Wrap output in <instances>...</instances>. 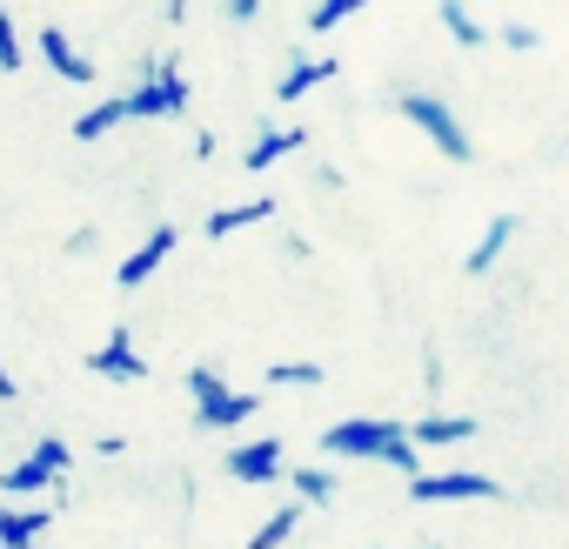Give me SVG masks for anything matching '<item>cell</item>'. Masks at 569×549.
Masks as SVG:
<instances>
[{
    "label": "cell",
    "instance_id": "cell-1",
    "mask_svg": "<svg viewBox=\"0 0 569 549\" xmlns=\"http://www.w3.org/2000/svg\"><path fill=\"white\" fill-rule=\"evenodd\" d=\"M188 101H194V88H188V74H181L174 54H148L141 74H134V88L121 94L128 121H174V114H188Z\"/></svg>",
    "mask_w": 569,
    "mask_h": 549
},
{
    "label": "cell",
    "instance_id": "cell-2",
    "mask_svg": "<svg viewBox=\"0 0 569 549\" xmlns=\"http://www.w3.org/2000/svg\"><path fill=\"white\" fill-rule=\"evenodd\" d=\"M396 108H402V121H409V128H422V134L436 141V154H442V161H476V141L462 134V121L449 114V101H436V94L409 88Z\"/></svg>",
    "mask_w": 569,
    "mask_h": 549
},
{
    "label": "cell",
    "instance_id": "cell-3",
    "mask_svg": "<svg viewBox=\"0 0 569 549\" xmlns=\"http://www.w3.org/2000/svg\"><path fill=\"white\" fill-rule=\"evenodd\" d=\"M402 429H409V422H389V416H349V422L322 429V449L342 456V462H382Z\"/></svg>",
    "mask_w": 569,
    "mask_h": 549
},
{
    "label": "cell",
    "instance_id": "cell-4",
    "mask_svg": "<svg viewBox=\"0 0 569 549\" xmlns=\"http://www.w3.org/2000/svg\"><path fill=\"white\" fill-rule=\"evenodd\" d=\"M409 502H502V482L476 469H442V476H416Z\"/></svg>",
    "mask_w": 569,
    "mask_h": 549
},
{
    "label": "cell",
    "instance_id": "cell-5",
    "mask_svg": "<svg viewBox=\"0 0 569 549\" xmlns=\"http://www.w3.org/2000/svg\"><path fill=\"white\" fill-rule=\"evenodd\" d=\"M88 376H108V382H141L148 376V356L134 349V329L128 322H114L101 336V349H88Z\"/></svg>",
    "mask_w": 569,
    "mask_h": 549
},
{
    "label": "cell",
    "instance_id": "cell-6",
    "mask_svg": "<svg viewBox=\"0 0 569 549\" xmlns=\"http://www.w3.org/2000/svg\"><path fill=\"white\" fill-rule=\"evenodd\" d=\"M174 248H181V228H174V221H154V228H148V241H141V248L114 268V289H121V296H134V289L148 282V274L174 254Z\"/></svg>",
    "mask_w": 569,
    "mask_h": 549
},
{
    "label": "cell",
    "instance_id": "cell-7",
    "mask_svg": "<svg viewBox=\"0 0 569 549\" xmlns=\"http://www.w3.org/2000/svg\"><path fill=\"white\" fill-rule=\"evenodd\" d=\"M221 469L234 476V482H281V442L274 436H261V442H234L228 456H221Z\"/></svg>",
    "mask_w": 569,
    "mask_h": 549
},
{
    "label": "cell",
    "instance_id": "cell-8",
    "mask_svg": "<svg viewBox=\"0 0 569 549\" xmlns=\"http://www.w3.org/2000/svg\"><path fill=\"white\" fill-rule=\"evenodd\" d=\"M48 522H54L48 502H0V549H34Z\"/></svg>",
    "mask_w": 569,
    "mask_h": 549
},
{
    "label": "cell",
    "instance_id": "cell-9",
    "mask_svg": "<svg viewBox=\"0 0 569 549\" xmlns=\"http://www.w3.org/2000/svg\"><path fill=\"white\" fill-rule=\"evenodd\" d=\"M34 48H41V61H48L61 81H74V88H88V81H94V61H88V54H74L68 28H54V21H48V28L34 34Z\"/></svg>",
    "mask_w": 569,
    "mask_h": 549
},
{
    "label": "cell",
    "instance_id": "cell-10",
    "mask_svg": "<svg viewBox=\"0 0 569 549\" xmlns=\"http://www.w3.org/2000/svg\"><path fill=\"white\" fill-rule=\"evenodd\" d=\"M302 148H309V134H302V128H274V121H261V134L248 141L241 168H248V174H268L281 154H302Z\"/></svg>",
    "mask_w": 569,
    "mask_h": 549
},
{
    "label": "cell",
    "instance_id": "cell-11",
    "mask_svg": "<svg viewBox=\"0 0 569 549\" xmlns=\"http://www.w3.org/2000/svg\"><path fill=\"white\" fill-rule=\"evenodd\" d=\"M322 81H336V54H296L289 68H281V81H274V108H289V101H302L309 88H322Z\"/></svg>",
    "mask_w": 569,
    "mask_h": 549
},
{
    "label": "cell",
    "instance_id": "cell-12",
    "mask_svg": "<svg viewBox=\"0 0 569 549\" xmlns=\"http://www.w3.org/2000/svg\"><path fill=\"white\" fill-rule=\"evenodd\" d=\"M48 489H61V476H54L41 456H21L14 469H0V502H34V496H48Z\"/></svg>",
    "mask_w": 569,
    "mask_h": 549
},
{
    "label": "cell",
    "instance_id": "cell-13",
    "mask_svg": "<svg viewBox=\"0 0 569 549\" xmlns=\"http://www.w3.org/2000/svg\"><path fill=\"white\" fill-rule=\"evenodd\" d=\"M274 214V194H254V201H234V208H214L208 214V241H228V234H241V228H254V221H268Z\"/></svg>",
    "mask_w": 569,
    "mask_h": 549
},
{
    "label": "cell",
    "instance_id": "cell-14",
    "mask_svg": "<svg viewBox=\"0 0 569 549\" xmlns=\"http://www.w3.org/2000/svg\"><path fill=\"white\" fill-rule=\"evenodd\" d=\"M509 241H516V214H496V221H489V228H482V234L469 241L462 268H469V274H489V268L502 261V248H509Z\"/></svg>",
    "mask_w": 569,
    "mask_h": 549
},
{
    "label": "cell",
    "instance_id": "cell-15",
    "mask_svg": "<svg viewBox=\"0 0 569 549\" xmlns=\"http://www.w3.org/2000/svg\"><path fill=\"white\" fill-rule=\"evenodd\" d=\"M254 409H261V389H228L221 402L194 409V429H234V422H248Z\"/></svg>",
    "mask_w": 569,
    "mask_h": 549
},
{
    "label": "cell",
    "instance_id": "cell-16",
    "mask_svg": "<svg viewBox=\"0 0 569 549\" xmlns=\"http://www.w3.org/2000/svg\"><path fill=\"white\" fill-rule=\"evenodd\" d=\"M476 436V422L469 416H422L416 429H409V442L416 449H449V442H469Z\"/></svg>",
    "mask_w": 569,
    "mask_h": 549
},
{
    "label": "cell",
    "instance_id": "cell-17",
    "mask_svg": "<svg viewBox=\"0 0 569 549\" xmlns=\"http://www.w3.org/2000/svg\"><path fill=\"white\" fill-rule=\"evenodd\" d=\"M121 121H128V108H121V94H114V101H101V108L74 114V141H108Z\"/></svg>",
    "mask_w": 569,
    "mask_h": 549
},
{
    "label": "cell",
    "instance_id": "cell-18",
    "mask_svg": "<svg viewBox=\"0 0 569 549\" xmlns=\"http://www.w3.org/2000/svg\"><path fill=\"white\" fill-rule=\"evenodd\" d=\"M289 482H296V502H302V509H329V502H336V476L316 469V462H302Z\"/></svg>",
    "mask_w": 569,
    "mask_h": 549
},
{
    "label": "cell",
    "instance_id": "cell-19",
    "mask_svg": "<svg viewBox=\"0 0 569 549\" xmlns=\"http://www.w3.org/2000/svg\"><path fill=\"white\" fill-rule=\"evenodd\" d=\"M296 529H302V502H281V509H274V516H268V522L248 536V549H281V542H289Z\"/></svg>",
    "mask_w": 569,
    "mask_h": 549
},
{
    "label": "cell",
    "instance_id": "cell-20",
    "mask_svg": "<svg viewBox=\"0 0 569 549\" xmlns=\"http://www.w3.org/2000/svg\"><path fill=\"white\" fill-rule=\"evenodd\" d=\"M436 21H442V28H449V41H462V48H482V41H489V28H482L469 8H462V0H442V8H436Z\"/></svg>",
    "mask_w": 569,
    "mask_h": 549
},
{
    "label": "cell",
    "instance_id": "cell-21",
    "mask_svg": "<svg viewBox=\"0 0 569 549\" xmlns=\"http://www.w3.org/2000/svg\"><path fill=\"white\" fill-rule=\"evenodd\" d=\"M188 396H194V409H208V402L228 396V376H221L214 362H194V369H188Z\"/></svg>",
    "mask_w": 569,
    "mask_h": 549
},
{
    "label": "cell",
    "instance_id": "cell-22",
    "mask_svg": "<svg viewBox=\"0 0 569 549\" xmlns=\"http://www.w3.org/2000/svg\"><path fill=\"white\" fill-rule=\"evenodd\" d=\"M322 382V362H274L268 369V389H316Z\"/></svg>",
    "mask_w": 569,
    "mask_h": 549
},
{
    "label": "cell",
    "instance_id": "cell-23",
    "mask_svg": "<svg viewBox=\"0 0 569 549\" xmlns=\"http://www.w3.org/2000/svg\"><path fill=\"white\" fill-rule=\"evenodd\" d=\"M28 68V48H21V28H14V14L0 8V74H21Z\"/></svg>",
    "mask_w": 569,
    "mask_h": 549
},
{
    "label": "cell",
    "instance_id": "cell-24",
    "mask_svg": "<svg viewBox=\"0 0 569 549\" xmlns=\"http://www.w3.org/2000/svg\"><path fill=\"white\" fill-rule=\"evenodd\" d=\"M362 14V0H322V8L309 14V34H329V28H342V21H356Z\"/></svg>",
    "mask_w": 569,
    "mask_h": 549
},
{
    "label": "cell",
    "instance_id": "cell-25",
    "mask_svg": "<svg viewBox=\"0 0 569 549\" xmlns=\"http://www.w3.org/2000/svg\"><path fill=\"white\" fill-rule=\"evenodd\" d=\"M382 462H389V469H402V476H409V482H416V476H422V449H416V442H409V429H402V436H396V442H389V456H382Z\"/></svg>",
    "mask_w": 569,
    "mask_h": 549
},
{
    "label": "cell",
    "instance_id": "cell-26",
    "mask_svg": "<svg viewBox=\"0 0 569 549\" xmlns=\"http://www.w3.org/2000/svg\"><path fill=\"white\" fill-rule=\"evenodd\" d=\"M34 456H41V462H48V469L68 482V469H74V449H68L61 436H41V442H34Z\"/></svg>",
    "mask_w": 569,
    "mask_h": 549
},
{
    "label": "cell",
    "instance_id": "cell-27",
    "mask_svg": "<svg viewBox=\"0 0 569 549\" xmlns=\"http://www.w3.org/2000/svg\"><path fill=\"white\" fill-rule=\"evenodd\" d=\"M502 41H509V48H542V28H529V21H502Z\"/></svg>",
    "mask_w": 569,
    "mask_h": 549
},
{
    "label": "cell",
    "instance_id": "cell-28",
    "mask_svg": "<svg viewBox=\"0 0 569 549\" xmlns=\"http://www.w3.org/2000/svg\"><path fill=\"white\" fill-rule=\"evenodd\" d=\"M14 396H21V382L8 376V362H0V402H14Z\"/></svg>",
    "mask_w": 569,
    "mask_h": 549
},
{
    "label": "cell",
    "instance_id": "cell-29",
    "mask_svg": "<svg viewBox=\"0 0 569 549\" xmlns=\"http://www.w3.org/2000/svg\"><path fill=\"white\" fill-rule=\"evenodd\" d=\"M429 549H442V542H429Z\"/></svg>",
    "mask_w": 569,
    "mask_h": 549
}]
</instances>
